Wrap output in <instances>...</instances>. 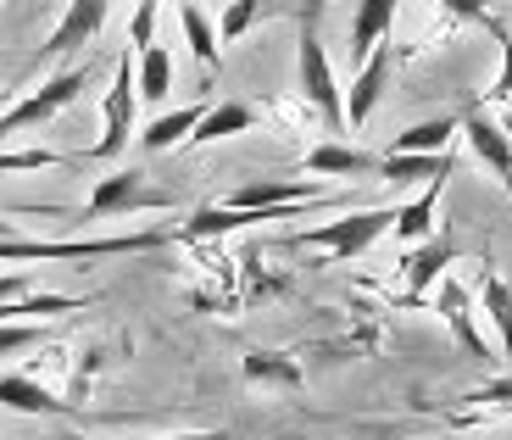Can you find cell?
<instances>
[{
	"label": "cell",
	"instance_id": "6da1fadb",
	"mask_svg": "<svg viewBox=\"0 0 512 440\" xmlns=\"http://www.w3.org/2000/svg\"><path fill=\"white\" fill-rule=\"evenodd\" d=\"M167 229H140V234H106V240H0V262H90V257H128V251H156L167 246Z\"/></svg>",
	"mask_w": 512,
	"mask_h": 440
},
{
	"label": "cell",
	"instance_id": "cb8c5ba5",
	"mask_svg": "<svg viewBox=\"0 0 512 440\" xmlns=\"http://www.w3.org/2000/svg\"><path fill=\"white\" fill-rule=\"evenodd\" d=\"M479 301H485V312H490V329H496L501 351L512 357V285L501 279V273L485 268V279H479Z\"/></svg>",
	"mask_w": 512,
	"mask_h": 440
},
{
	"label": "cell",
	"instance_id": "83f0119b",
	"mask_svg": "<svg viewBox=\"0 0 512 440\" xmlns=\"http://www.w3.org/2000/svg\"><path fill=\"white\" fill-rule=\"evenodd\" d=\"M462 402H474V407H501V413H512V374H507V379H485V385L468 390Z\"/></svg>",
	"mask_w": 512,
	"mask_h": 440
},
{
	"label": "cell",
	"instance_id": "f1b7e54d",
	"mask_svg": "<svg viewBox=\"0 0 512 440\" xmlns=\"http://www.w3.org/2000/svg\"><path fill=\"white\" fill-rule=\"evenodd\" d=\"M496 45H501V73L485 90V101H512V34L507 28H496Z\"/></svg>",
	"mask_w": 512,
	"mask_h": 440
},
{
	"label": "cell",
	"instance_id": "d6986e66",
	"mask_svg": "<svg viewBox=\"0 0 512 440\" xmlns=\"http://www.w3.org/2000/svg\"><path fill=\"white\" fill-rule=\"evenodd\" d=\"M201 112H206V101H190V106H179V112H162L156 123H145L140 151L162 156V151H173V145H184V140H190V129L201 123Z\"/></svg>",
	"mask_w": 512,
	"mask_h": 440
},
{
	"label": "cell",
	"instance_id": "1f68e13d",
	"mask_svg": "<svg viewBox=\"0 0 512 440\" xmlns=\"http://www.w3.org/2000/svg\"><path fill=\"white\" fill-rule=\"evenodd\" d=\"M28 290H34L28 273H6V279H0V301H17V296H28Z\"/></svg>",
	"mask_w": 512,
	"mask_h": 440
},
{
	"label": "cell",
	"instance_id": "52a82bcc",
	"mask_svg": "<svg viewBox=\"0 0 512 440\" xmlns=\"http://www.w3.org/2000/svg\"><path fill=\"white\" fill-rule=\"evenodd\" d=\"M390 78H396V45L384 39V45H373V51L362 56L357 78H351V95H340V106H346V123H351V129L373 117V106L384 101V90H390Z\"/></svg>",
	"mask_w": 512,
	"mask_h": 440
},
{
	"label": "cell",
	"instance_id": "9a60e30c",
	"mask_svg": "<svg viewBox=\"0 0 512 440\" xmlns=\"http://www.w3.org/2000/svg\"><path fill=\"white\" fill-rule=\"evenodd\" d=\"M251 129H256V106H245V101H212L184 145H218V140H234V134H251Z\"/></svg>",
	"mask_w": 512,
	"mask_h": 440
},
{
	"label": "cell",
	"instance_id": "44dd1931",
	"mask_svg": "<svg viewBox=\"0 0 512 440\" xmlns=\"http://www.w3.org/2000/svg\"><path fill=\"white\" fill-rule=\"evenodd\" d=\"M134 90H140V101H167L173 95V56L162 45H145L140 51V62H134Z\"/></svg>",
	"mask_w": 512,
	"mask_h": 440
},
{
	"label": "cell",
	"instance_id": "ac0fdd59",
	"mask_svg": "<svg viewBox=\"0 0 512 440\" xmlns=\"http://www.w3.org/2000/svg\"><path fill=\"white\" fill-rule=\"evenodd\" d=\"M440 190H446V179H429L418 195H412L407 207H396V240H429L435 234V218H440Z\"/></svg>",
	"mask_w": 512,
	"mask_h": 440
},
{
	"label": "cell",
	"instance_id": "74e56055",
	"mask_svg": "<svg viewBox=\"0 0 512 440\" xmlns=\"http://www.w3.org/2000/svg\"><path fill=\"white\" fill-rule=\"evenodd\" d=\"M218 6H223V0H218Z\"/></svg>",
	"mask_w": 512,
	"mask_h": 440
},
{
	"label": "cell",
	"instance_id": "484cf974",
	"mask_svg": "<svg viewBox=\"0 0 512 440\" xmlns=\"http://www.w3.org/2000/svg\"><path fill=\"white\" fill-rule=\"evenodd\" d=\"M67 156L56 151H0V173H34V168H62Z\"/></svg>",
	"mask_w": 512,
	"mask_h": 440
},
{
	"label": "cell",
	"instance_id": "3957f363",
	"mask_svg": "<svg viewBox=\"0 0 512 440\" xmlns=\"http://www.w3.org/2000/svg\"><path fill=\"white\" fill-rule=\"evenodd\" d=\"M390 223H396V212H390V207L346 212V218H334V223H318V229H301V234H295V246L323 251L329 262H351V257H362V251H368L373 240H384V234H390Z\"/></svg>",
	"mask_w": 512,
	"mask_h": 440
},
{
	"label": "cell",
	"instance_id": "4fadbf2b",
	"mask_svg": "<svg viewBox=\"0 0 512 440\" xmlns=\"http://www.w3.org/2000/svg\"><path fill=\"white\" fill-rule=\"evenodd\" d=\"M373 168H379V156L357 151V145H340V140H323L301 156L307 179H357V173H373Z\"/></svg>",
	"mask_w": 512,
	"mask_h": 440
},
{
	"label": "cell",
	"instance_id": "7a4b0ae2",
	"mask_svg": "<svg viewBox=\"0 0 512 440\" xmlns=\"http://www.w3.org/2000/svg\"><path fill=\"white\" fill-rule=\"evenodd\" d=\"M179 207V195L173 190H156L140 168H123V173H106L95 179L90 201L73 212L78 223H106V218H128V212H173Z\"/></svg>",
	"mask_w": 512,
	"mask_h": 440
},
{
	"label": "cell",
	"instance_id": "f546056e",
	"mask_svg": "<svg viewBox=\"0 0 512 440\" xmlns=\"http://www.w3.org/2000/svg\"><path fill=\"white\" fill-rule=\"evenodd\" d=\"M28 346H39V324H0V357H17V351H28Z\"/></svg>",
	"mask_w": 512,
	"mask_h": 440
},
{
	"label": "cell",
	"instance_id": "2e32d148",
	"mask_svg": "<svg viewBox=\"0 0 512 440\" xmlns=\"http://www.w3.org/2000/svg\"><path fill=\"white\" fill-rule=\"evenodd\" d=\"M396 6L401 0H357V17H351V67H362V56L390 39V28H396Z\"/></svg>",
	"mask_w": 512,
	"mask_h": 440
},
{
	"label": "cell",
	"instance_id": "8d00e7d4",
	"mask_svg": "<svg viewBox=\"0 0 512 440\" xmlns=\"http://www.w3.org/2000/svg\"><path fill=\"white\" fill-rule=\"evenodd\" d=\"M0 101H6V95H0Z\"/></svg>",
	"mask_w": 512,
	"mask_h": 440
},
{
	"label": "cell",
	"instance_id": "ffe728a7",
	"mask_svg": "<svg viewBox=\"0 0 512 440\" xmlns=\"http://www.w3.org/2000/svg\"><path fill=\"white\" fill-rule=\"evenodd\" d=\"M240 374H245V385H284V390L301 385V363L284 357V351H245Z\"/></svg>",
	"mask_w": 512,
	"mask_h": 440
},
{
	"label": "cell",
	"instance_id": "4dcf8cb0",
	"mask_svg": "<svg viewBox=\"0 0 512 440\" xmlns=\"http://www.w3.org/2000/svg\"><path fill=\"white\" fill-rule=\"evenodd\" d=\"M151 28H156V0H140V12H134V23H128V39H134L128 51H134V56H140L145 45H156Z\"/></svg>",
	"mask_w": 512,
	"mask_h": 440
},
{
	"label": "cell",
	"instance_id": "277c9868",
	"mask_svg": "<svg viewBox=\"0 0 512 440\" xmlns=\"http://www.w3.org/2000/svg\"><path fill=\"white\" fill-rule=\"evenodd\" d=\"M134 112H140V90H134V51L117 56V73H112V90L101 101V140L90 145V162H112V156L128 151L134 140Z\"/></svg>",
	"mask_w": 512,
	"mask_h": 440
},
{
	"label": "cell",
	"instance_id": "d4e9b609",
	"mask_svg": "<svg viewBox=\"0 0 512 440\" xmlns=\"http://www.w3.org/2000/svg\"><path fill=\"white\" fill-rule=\"evenodd\" d=\"M279 12V0H223V23H218V39L223 45H234L240 34H251L262 17Z\"/></svg>",
	"mask_w": 512,
	"mask_h": 440
},
{
	"label": "cell",
	"instance_id": "5b68a950",
	"mask_svg": "<svg viewBox=\"0 0 512 440\" xmlns=\"http://www.w3.org/2000/svg\"><path fill=\"white\" fill-rule=\"evenodd\" d=\"M295 78H301V101L312 112H323L329 129H346V106H340V78H334V62L323 51V39L312 23H301V51H295Z\"/></svg>",
	"mask_w": 512,
	"mask_h": 440
},
{
	"label": "cell",
	"instance_id": "d590c367",
	"mask_svg": "<svg viewBox=\"0 0 512 440\" xmlns=\"http://www.w3.org/2000/svg\"><path fill=\"white\" fill-rule=\"evenodd\" d=\"M56 440H90V435H56Z\"/></svg>",
	"mask_w": 512,
	"mask_h": 440
},
{
	"label": "cell",
	"instance_id": "d6a6232c",
	"mask_svg": "<svg viewBox=\"0 0 512 440\" xmlns=\"http://www.w3.org/2000/svg\"><path fill=\"white\" fill-rule=\"evenodd\" d=\"M162 440H229V435H212V429H184V435H162Z\"/></svg>",
	"mask_w": 512,
	"mask_h": 440
},
{
	"label": "cell",
	"instance_id": "e0dca14e",
	"mask_svg": "<svg viewBox=\"0 0 512 440\" xmlns=\"http://www.w3.org/2000/svg\"><path fill=\"white\" fill-rule=\"evenodd\" d=\"M0 407L28 413V418H56V413H67V402H56V396L39 385L34 374H0Z\"/></svg>",
	"mask_w": 512,
	"mask_h": 440
},
{
	"label": "cell",
	"instance_id": "e575fe53",
	"mask_svg": "<svg viewBox=\"0 0 512 440\" xmlns=\"http://www.w3.org/2000/svg\"><path fill=\"white\" fill-rule=\"evenodd\" d=\"M6 234H12V223H6V218H0V240H6Z\"/></svg>",
	"mask_w": 512,
	"mask_h": 440
},
{
	"label": "cell",
	"instance_id": "4316f807",
	"mask_svg": "<svg viewBox=\"0 0 512 440\" xmlns=\"http://www.w3.org/2000/svg\"><path fill=\"white\" fill-rule=\"evenodd\" d=\"M440 12H451V17H462V23H479V28H490V34H496V12H490L485 0H435Z\"/></svg>",
	"mask_w": 512,
	"mask_h": 440
},
{
	"label": "cell",
	"instance_id": "7402d4cb",
	"mask_svg": "<svg viewBox=\"0 0 512 440\" xmlns=\"http://www.w3.org/2000/svg\"><path fill=\"white\" fill-rule=\"evenodd\" d=\"M179 28H184V45L195 51V62L201 67H218V28H212V17L195 6V0H179Z\"/></svg>",
	"mask_w": 512,
	"mask_h": 440
},
{
	"label": "cell",
	"instance_id": "9c48e42d",
	"mask_svg": "<svg viewBox=\"0 0 512 440\" xmlns=\"http://www.w3.org/2000/svg\"><path fill=\"white\" fill-rule=\"evenodd\" d=\"M435 285H440L435 307H440V318H446V329L457 335V346L468 351V357H479V363H485V357H490V346H485V329L474 324V301H468V290H462V279H451V273H440Z\"/></svg>",
	"mask_w": 512,
	"mask_h": 440
},
{
	"label": "cell",
	"instance_id": "603a6c76",
	"mask_svg": "<svg viewBox=\"0 0 512 440\" xmlns=\"http://www.w3.org/2000/svg\"><path fill=\"white\" fill-rule=\"evenodd\" d=\"M457 129H462V117H423V123H412V129H401L396 140H390V151H418V156L446 151Z\"/></svg>",
	"mask_w": 512,
	"mask_h": 440
},
{
	"label": "cell",
	"instance_id": "8fae6325",
	"mask_svg": "<svg viewBox=\"0 0 512 440\" xmlns=\"http://www.w3.org/2000/svg\"><path fill=\"white\" fill-rule=\"evenodd\" d=\"M106 12H112V0H73L62 12V23L51 28V39H45V56H73L84 51L95 34H101Z\"/></svg>",
	"mask_w": 512,
	"mask_h": 440
},
{
	"label": "cell",
	"instance_id": "ba28073f",
	"mask_svg": "<svg viewBox=\"0 0 512 440\" xmlns=\"http://www.w3.org/2000/svg\"><path fill=\"white\" fill-rule=\"evenodd\" d=\"M307 201H329V190L312 179H251L218 201V207H234V212H251V207H307Z\"/></svg>",
	"mask_w": 512,
	"mask_h": 440
},
{
	"label": "cell",
	"instance_id": "8992f818",
	"mask_svg": "<svg viewBox=\"0 0 512 440\" xmlns=\"http://www.w3.org/2000/svg\"><path fill=\"white\" fill-rule=\"evenodd\" d=\"M84 84H90V67H67V73L45 78L34 95H23L17 106H6V112H0V140H6V134H23V129L51 123L56 112H67V106L84 95Z\"/></svg>",
	"mask_w": 512,
	"mask_h": 440
},
{
	"label": "cell",
	"instance_id": "30bf717a",
	"mask_svg": "<svg viewBox=\"0 0 512 440\" xmlns=\"http://www.w3.org/2000/svg\"><path fill=\"white\" fill-rule=\"evenodd\" d=\"M457 134H462L468 145H474V156L501 179V190L512 195V140H507V129H501L496 117H485V112H468Z\"/></svg>",
	"mask_w": 512,
	"mask_h": 440
},
{
	"label": "cell",
	"instance_id": "836d02e7",
	"mask_svg": "<svg viewBox=\"0 0 512 440\" xmlns=\"http://www.w3.org/2000/svg\"><path fill=\"white\" fill-rule=\"evenodd\" d=\"M329 6V0H301V12H307V23H318V12Z\"/></svg>",
	"mask_w": 512,
	"mask_h": 440
},
{
	"label": "cell",
	"instance_id": "7c38bea8",
	"mask_svg": "<svg viewBox=\"0 0 512 440\" xmlns=\"http://www.w3.org/2000/svg\"><path fill=\"white\" fill-rule=\"evenodd\" d=\"M451 262H457V246H451L446 234H429V240H423V246L401 262V268H407V296H401V301H407V307H418V301L435 290V279L451 268Z\"/></svg>",
	"mask_w": 512,
	"mask_h": 440
},
{
	"label": "cell",
	"instance_id": "5bb4252c",
	"mask_svg": "<svg viewBox=\"0 0 512 440\" xmlns=\"http://www.w3.org/2000/svg\"><path fill=\"white\" fill-rule=\"evenodd\" d=\"M373 173L390 179V184H429V179H451L457 162H451V151H429V156H418V151H384Z\"/></svg>",
	"mask_w": 512,
	"mask_h": 440
}]
</instances>
